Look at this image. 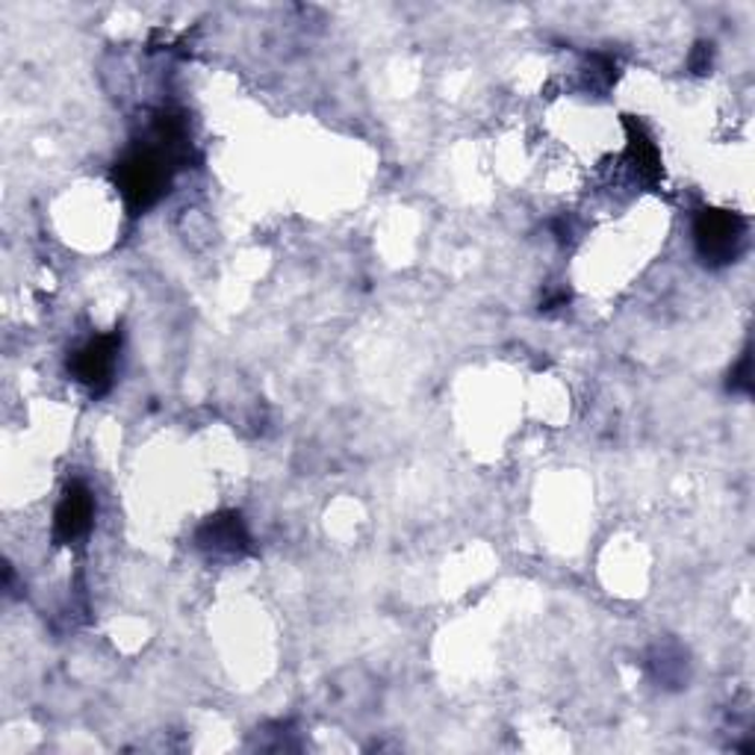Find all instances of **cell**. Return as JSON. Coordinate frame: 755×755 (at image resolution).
<instances>
[{
  "mask_svg": "<svg viewBox=\"0 0 755 755\" xmlns=\"http://www.w3.org/2000/svg\"><path fill=\"white\" fill-rule=\"evenodd\" d=\"M163 183H166V166L151 151L133 154L119 166V189L130 207L145 209L148 204H154L163 192Z\"/></svg>",
  "mask_w": 755,
  "mask_h": 755,
  "instance_id": "cell-2",
  "label": "cell"
},
{
  "mask_svg": "<svg viewBox=\"0 0 755 755\" xmlns=\"http://www.w3.org/2000/svg\"><path fill=\"white\" fill-rule=\"evenodd\" d=\"M732 387L750 393V355H744V360H741V369L732 378Z\"/></svg>",
  "mask_w": 755,
  "mask_h": 755,
  "instance_id": "cell-5",
  "label": "cell"
},
{
  "mask_svg": "<svg viewBox=\"0 0 755 755\" xmlns=\"http://www.w3.org/2000/svg\"><path fill=\"white\" fill-rule=\"evenodd\" d=\"M696 245L699 254L711 263H729L738 257V251L744 245L746 228L744 219H738L735 213L726 209H706L696 219Z\"/></svg>",
  "mask_w": 755,
  "mask_h": 755,
  "instance_id": "cell-1",
  "label": "cell"
},
{
  "mask_svg": "<svg viewBox=\"0 0 755 755\" xmlns=\"http://www.w3.org/2000/svg\"><path fill=\"white\" fill-rule=\"evenodd\" d=\"M92 523V499L86 490H71L65 502L57 511V535L62 540H74L80 537Z\"/></svg>",
  "mask_w": 755,
  "mask_h": 755,
  "instance_id": "cell-4",
  "label": "cell"
},
{
  "mask_svg": "<svg viewBox=\"0 0 755 755\" xmlns=\"http://www.w3.org/2000/svg\"><path fill=\"white\" fill-rule=\"evenodd\" d=\"M112 360H116V337H100L80 351L77 360H74V372L83 384L98 387L100 381L110 378Z\"/></svg>",
  "mask_w": 755,
  "mask_h": 755,
  "instance_id": "cell-3",
  "label": "cell"
}]
</instances>
